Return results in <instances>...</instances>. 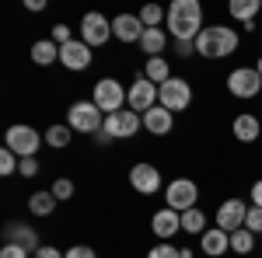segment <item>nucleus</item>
Masks as SVG:
<instances>
[{
  "label": "nucleus",
  "instance_id": "nucleus-1",
  "mask_svg": "<svg viewBox=\"0 0 262 258\" xmlns=\"http://www.w3.org/2000/svg\"><path fill=\"white\" fill-rule=\"evenodd\" d=\"M164 21L175 42H196L203 32V4L200 0H171Z\"/></svg>",
  "mask_w": 262,
  "mask_h": 258
},
{
  "label": "nucleus",
  "instance_id": "nucleus-2",
  "mask_svg": "<svg viewBox=\"0 0 262 258\" xmlns=\"http://www.w3.org/2000/svg\"><path fill=\"white\" fill-rule=\"evenodd\" d=\"M234 49H238V32L227 25H206L196 39V53L206 60H227Z\"/></svg>",
  "mask_w": 262,
  "mask_h": 258
},
{
  "label": "nucleus",
  "instance_id": "nucleus-3",
  "mask_svg": "<svg viewBox=\"0 0 262 258\" xmlns=\"http://www.w3.org/2000/svg\"><path fill=\"white\" fill-rule=\"evenodd\" d=\"M42 143H46V136H39L32 126H11V129L4 133V147H7L11 154H18V160L35 157Z\"/></svg>",
  "mask_w": 262,
  "mask_h": 258
},
{
  "label": "nucleus",
  "instance_id": "nucleus-4",
  "mask_svg": "<svg viewBox=\"0 0 262 258\" xmlns=\"http://www.w3.org/2000/svg\"><path fill=\"white\" fill-rule=\"evenodd\" d=\"M67 126L74 133H98L105 126V115H101V108L95 101H74L70 112H67Z\"/></svg>",
  "mask_w": 262,
  "mask_h": 258
},
{
  "label": "nucleus",
  "instance_id": "nucleus-5",
  "mask_svg": "<svg viewBox=\"0 0 262 258\" xmlns=\"http://www.w3.org/2000/svg\"><path fill=\"white\" fill-rule=\"evenodd\" d=\"M126 87H122L116 77H101L98 84H95V95H91V101L98 105L105 115H112V112H122L126 108Z\"/></svg>",
  "mask_w": 262,
  "mask_h": 258
},
{
  "label": "nucleus",
  "instance_id": "nucleus-6",
  "mask_svg": "<svg viewBox=\"0 0 262 258\" xmlns=\"http://www.w3.org/2000/svg\"><path fill=\"white\" fill-rule=\"evenodd\" d=\"M196 199H200V185L192 178H175V181H168V189H164V202L175 213L196 209Z\"/></svg>",
  "mask_w": 262,
  "mask_h": 258
},
{
  "label": "nucleus",
  "instance_id": "nucleus-7",
  "mask_svg": "<svg viewBox=\"0 0 262 258\" xmlns=\"http://www.w3.org/2000/svg\"><path fill=\"white\" fill-rule=\"evenodd\" d=\"M158 101H161L168 112H185V108L192 105V87H189V80H182V77L164 80L161 87H158Z\"/></svg>",
  "mask_w": 262,
  "mask_h": 258
},
{
  "label": "nucleus",
  "instance_id": "nucleus-8",
  "mask_svg": "<svg viewBox=\"0 0 262 258\" xmlns=\"http://www.w3.org/2000/svg\"><path fill=\"white\" fill-rule=\"evenodd\" d=\"M227 91L234 95V98H255L262 91V77L255 66H238V70H231L227 74Z\"/></svg>",
  "mask_w": 262,
  "mask_h": 258
},
{
  "label": "nucleus",
  "instance_id": "nucleus-9",
  "mask_svg": "<svg viewBox=\"0 0 262 258\" xmlns=\"http://www.w3.org/2000/svg\"><path fill=\"white\" fill-rule=\"evenodd\" d=\"M143 126V119L133 112V108H122V112H112V115H105V133L112 139H133L137 136V129Z\"/></svg>",
  "mask_w": 262,
  "mask_h": 258
},
{
  "label": "nucleus",
  "instance_id": "nucleus-10",
  "mask_svg": "<svg viewBox=\"0 0 262 258\" xmlns=\"http://www.w3.org/2000/svg\"><path fill=\"white\" fill-rule=\"evenodd\" d=\"M108 39H112V21L98 11H88L81 18V42H88L95 49V45H105Z\"/></svg>",
  "mask_w": 262,
  "mask_h": 258
},
{
  "label": "nucleus",
  "instance_id": "nucleus-11",
  "mask_svg": "<svg viewBox=\"0 0 262 258\" xmlns=\"http://www.w3.org/2000/svg\"><path fill=\"white\" fill-rule=\"evenodd\" d=\"M126 105L137 112V115H143V112H150L154 105H158V84H150L147 77H137L133 84H129V95H126Z\"/></svg>",
  "mask_w": 262,
  "mask_h": 258
},
{
  "label": "nucleus",
  "instance_id": "nucleus-12",
  "mask_svg": "<svg viewBox=\"0 0 262 258\" xmlns=\"http://www.w3.org/2000/svg\"><path fill=\"white\" fill-rule=\"evenodd\" d=\"M129 185L140 196H154V192H161V171L154 164H133L129 168Z\"/></svg>",
  "mask_w": 262,
  "mask_h": 258
},
{
  "label": "nucleus",
  "instance_id": "nucleus-13",
  "mask_svg": "<svg viewBox=\"0 0 262 258\" xmlns=\"http://www.w3.org/2000/svg\"><path fill=\"white\" fill-rule=\"evenodd\" d=\"M245 217H248V206H245L242 199H227V202H221V209H217V227L227 230V234H234V230L245 227Z\"/></svg>",
  "mask_w": 262,
  "mask_h": 258
},
{
  "label": "nucleus",
  "instance_id": "nucleus-14",
  "mask_svg": "<svg viewBox=\"0 0 262 258\" xmlns=\"http://www.w3.org/2000/svg\"><path fill=\"white\" fill-rule=\"evenodd\" d=\"M91 45L88 42H81V39H74V42H67V45H60V63L67 66V70H88L91 66Z\"/></svg>",
  "mask_w": 262,
  "mask_h": 258
},
{
  "label": "nucleus",
  "instance_id": "nucleus-15",
  "mask_svg": "<svg viewBox=\"0 0 262 258\" xmlns=\"http://www.w3.org/2000/svg\"><path fill=\"white\" fill-rule=\"evenodd\" d=\"M171 126H175V112H168L164 105H154L150 112H143V129L150 136H168Z\"/></svg>",
  "mask_w": 262,
  "mask_h": 258
},
{
  "label": "nucleus",
  "instance_id": "nucleus-16",
  "mask_svg": "<svg viewBox=\"0 0 262 258\" xmlns=\"http://www.w3.org/2000/svg\"><path fill=\"white\" fill-rule=\"evenodd\" d=\"M143 21L140 14H119V18H112V35L119 42H140L143 39Z\"/></svg>",
  "mask_w": 262,
  "mask_h": 258
},
{
  "label": "nucleus",
  "instance_id": "nucleus-17",
  "mask_svg": "<svg viewBox=\"0 0 262 258\" xmlns=\"http://www.w3.org/2000/svg\"><path fill=\"white\" fill-rule=\"evenodd\" d=\"M150 230H154V234H158L161 241L175 238V234L182 230V213H175V209H168V206H164V209H158V213L150 217Z\"/></svg>",
  "mask_w": 262,
  "mask_h": 258
},
{
  "label": "nucleus",
  "instance_id": "nucleus-18",
  "mask_svg": "<svg viewBox=\"0 0 262 258\" xmlns=\"http://www.w3.org/2000/svg\"><path fill=\"white\" fill-rule=\"evenodd\" d=\"M200 244H203V251H206L210 258H221L224 251H231V234L221 230V227H210V230L200 238Z\"/></svg>",
  "mask_w": 262,
  "mask_h": 258
},
{
  "label": "nucleus",
  "instance_id": "nucleus-19",
  "mask_svg": "<svg viewBox=\"0 0 262 258\" xmlns=\"http://www.w3.org/2000/svg\"><path fill=\"white\" fill-rule=\"evenodd\" d=\"M231 129H234V139H242V143H255L262 136V122L255 115H248V112H242L238 119L231 122Z\"/></svg>",
  "mask_w": 262,
  "mask_h": 258
},
{
  "label": "nucleus",
  "instance_id": "nucleus-20",
  "mask_svg": "<svg viewBox=\"0 0 262 258\" xmlns=\"http://www.w3.org/2000/svg\"><path fill=\"white\" fill-rule=\"evenodd\" d=\"M137 45L147 53V60H154V56H161L164 45H168V32H164V28H147V32H143V39L137 42Z\"/></svg>",
  "mask_w": 262,
  "mask_h": 258
},
{
  "label": "nucleus",
  "instance_id": "nucleus-21",
  "mask_svg": "<svg viewBox=\"0 0 262 258\" xmlns=\"http://www.w3.org/2000/svg\"><path fill=\"white\" fill-rule=\"evenodd\" d=\"M259 11H262V0H231V4H227V14L234 21H242V25L255 21Z\"/></svg>",
  "mask_w": 262,
  "mask_h": 258
},
{
  "label": "nucleus",
  "instance_id": "nucleus-22",
  "mask_svg": "<svg viewBox=\"0 0 262 258\" xmlns=\"http://www.w3.org/2000/svg\"><path fill=\"white\" fill-rule=\"evenodd\" d=\"M56 202L60 199L53 196V192H32L28 196V209H32V217H53L56 213Z\"/></svg>",
  "mask_w": 262,
  "mask_h": 258
},
{
  "label": "nucleus",
  "instance_id": "nucleus-23",
  "mask_svg": "<svg viewBox=\"0 0 262 258\" xmlns=\"http://www.w3.org/2000/svg\"><path fill=\"white\" fill-rule=\"evenodd\" d=\"M7 244H21L25 251H39L42 244H39V238H35V230H28V227H7Z\"/></svg>",
  "mask_w": 262,
  "mask_h": 258
},
{
  "label": "nucleus",
  "instance_id": "nucleus-24",
  "mask_svg": "<svg viewBox=\"0 0 262 258\" xmlns=\"http://www.w3.org/2000/svg\"><path fill=\"white\" fill-rule=\"evenodd\" d=\"M32 60L39 63V66H49V63L60 60V45L53 39H39L35 45H32Z\"/></svg>",
  "mask_w": 262,
  "mask_h": 258
},
{
  "label": "nucleus",
  "instance_id": "nucleus-25",
  "mask_svg": "<svg viewBox=\"0 0 262 258\" xmlns=\"http://www.w3.org/2000/svg\"><path fill=\"white\" fill-rule=\"evenodd\" d=\"M143 77L150 80V84H158V87H161L164 80H171V66H168V60H164V56H154V60H147V66H143Z\"/></svg>",
  "mask_w": 262,
  "mask_h": 258
},
{
  "label": "nucleus",
  "instance_id": "nucleus-26",
  "mask_svg": "<svg viewBox=\"0 0 262 258\" xmlns=\"http://www.w3.org/2000/svg\"><path fill=\"white\" fill-rule=\"evenodd\" d=\"M182 230H185V234H200V238L206 234V213H203L200 206L182 213Z\"/></svg>",
  "mask_w": 262,
  "mask_h": 258
},
{
  "label": "nucleus",
  "instance_id": "nucleus-27",
  "mask_svg": "<svg viewBox=\"0 0 262 258\" xmlns=\"http://www.w3.org/2000/svg\"><path fill=\"white\" fill-rule=\"evenodd\" d=\"M231 251H238V255H252V251H255V234H252L248 227L234 230V234H231Z\"/></svg>",
  "mask_w": 262,
  "mask_h": 258
},
{
  "label": "nucleus",
  "instance_id": "nucleus-28",
  "mask_svg": "<svg viewBox=\"0 0 262 258\" xmlns=\"http://www.w3.org/2000/svg\"><path fill=\"white\" fill-rule=\"evenodd\" d=\"M70 139H74V129H70V126H49V129H46V143H49L53 150H63Z\"/></svg>",
  "mask_w": 262,
  "mask_h": 258
},
{
  "label": "nucleus",
  "instance_id": "nucleus-29",
  "mask_svg": "<svg viewBox=\"0 0 262 258\" xmlns=\"http://www.w3.org/2000/svg\"><path fill=\"white\" fill-rule=\"evenodd\" d=\"M161 18H168V11H161L158 4H147V7L140 11L143 28H161Z\"/></svg>",
  "mask_w": 262,
  "mask_h": 258
},
{
  "label": "nucleus",
  "instance_id": "nucleus-30",
  "mask_svg": "<svg viewBox=\"0 0 262 258\" xmlns=\"http://www.w3.org/2000/svg\"><path fill=\"white\" fill-rule=\"evenodd\" d=\"M147 258H182V248H175V244L161 241L158 248H150V251H147Z\"/></svg>",
  "mask_w": 262,
  "mask_h": 258
},
{
  "label": "nucleus",
  "instance_id": "nucleus-31",
  "mask_svg": "<svg viewBox=\"0 0 262 258\" xmlns=\"http://www.w3.org/2000/svg\"><path fill=\"white\" fill-rule=\"evenodd\" d=\"M18 154H11V150H7V147H4V150H0V175H14V171H18Z\"/></svg>",
  "mask_w": 262,
  "mask_h": 258
},
{
  "label": "nucleus",
  "instance_id": "nucleus-32",
  "mask_svg": "<svg viewBox=\"0 0 262 258\" xmlns=\"http://www.w3.org/2000/svg\"><path fill=\"white\" fill-rule=\"evenodd\" d=\"M49 192H53V196H56V199L63 202V199H70V196H74V181H70V178H56Z\"/></svg>",
  "mask_w": 262,
  "mask_h": 258
},
{
  "label": "nucleus",
  "instance_id": "nucleus-33",
  "mask_svg": "<svg viewBox=\"0 0 262 258\" xmlns=\"http://www.w3.org/2000/svg\"><path fill=\"white\" fill-rule=\"evenodd\" d=\"M245 227L252 234H262V209L259 206H248V217H245Z\"/></svg>",
  "mask_w": 262,
  "mask_h": 258
},
{
  "label": "nucleus",
  "instance_id": "nucleus-34",
  "mask_svg": "<svg viewBox=\"0 0 262 258\" xmlns=\"http://www.w3.org/2000/svg\"><path fill=\"white\" fill-rule=\"evenodd\" d=\"M53 42H56V45H67V42H74L70 28H67V25H53Z\"/></svg>",
  "mask_w": 262,
  "mask_h": 258
},
{
  "label": "nucleus",
  "instance_id": "nucleus-35",
  "mask_svg": "<svg viewBox=\"0 0 262 258\" xmlns=\"http://www.w3.org/2000/svg\"><path fill=\"white\" fill-rule=\"evenodd\" d=\"M18 171L25 175V178H35V175H39V160H35V157H25L18 164Z\"/></svg>",
  "mask_w": 262,
  "mask_h": 258
},
{
  "label": "nucleus",
  "instance_id": "nucleus-36",
  "mask_svg": "<svg viewBox=\"0 0 262 258\" xmlns=\"http://www.w3.org/2000/svg\"><path fill=\"white\" fill-rule=\"evenodd\" d=\"M67 258H98V255H95V248H88V244H74V248H67Z\"/></svg>",
  "mask_w": 262,
  "mask_h": 258
},
{
  "label": "nucleus",
  "instance_id": "nucleus-37",
  "mask_svg": "<svg viewBox=\"0 0 262 258\" xmlns=\"http://www.w3.org/2000/svg\"><path fill=\"white\" fill-rule=\"evenodd\" d=\"M0 258H28V251H25L21 244H4V248H0Z\"/></svg>",
  "mask_w": 262,
  "mask_h": 258
},
{
  "label": "nucleus",
  "instance_id": "nucleus-38",
  "mask_svg": "<svg viewBox=\"0 0 262 258\" xmlns=\"http://www.w3.org/2000/svg\"><path fill=\"white\" fill-rule=\"evenodd\" d=\"M35 258H67V251H60V248H53V244H42L39 251H35Z\"/></svg>",
  "mask_w": 262,
  "mask_h": 258
},
{
  "label": "nucleus",
  "instance_id": "nucleus-39",
  "mask_svg": "<svg viewBox=\"0 0 262 258\" xmlns=\"http://www.w3.org/2000/svg\"><path fill=\"white\" fill-rule=\"evenodd\" d=\"M175 49H179V56H182V60H189V56L196 53V42H175Z\"/></svg>",
  "mask_w": 262,
  "mask_h": 258
},
{
  "label": "nucleus",
  "instance_id": "nucleus-40",
  "mask_svg": "<svg viewBox=\"0 0 262 258\" xmlns=\"http://www.w3.org/2000/svg\"><path fill=\"white\" fill-rule=\"evenodd\" d=\"M248 196H252V206H259V209H262V178L252 185V192H248Z\"/></svg>",
  "mask_w": 262,
  "mask_h": 258
},
{
  "label": "nucleus",
  "instance_id": "nucleus-41",
  "mask_svg": "<svg viewBox=\"0 0 262 258\" xmlns=\"http://www.w3.org/2000/svg\"><path fill=\"white\" fill-rule=\"evenodd\" d=\"M255 70H259V77H262V56H259V63H255Z\"/></svg>",
  "mask_w": 262,
  "mask_h": 258
}]
</instances>
